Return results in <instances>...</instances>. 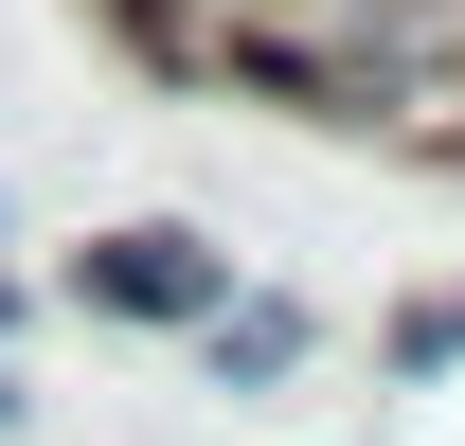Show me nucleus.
<instances>
[{
	"label": "nucleus",
	"mask_w": 465,
	"mask_h": 446,
	"mask_svg": "<svg viewBox=\"0 0 465 446\" xmlns=\"http://www.w3.org/2000/svg\"><path fill=\"white\" fill-rule=\"evenodd\" d=\"M197 375H215V393H287L304 375V304H287V286H232L215 322H197Z\"/></svg>",
	"instance_id": "obj_2"
},
{
	"label": "nucleus",
	"mask_w": 465,
	"mask_h": 446,
	"mask_svg": "<svg viewBox=\"0 0 465 446\" xmlns=\"http://www.w3.org/2000/svg\"><path fill=\"white\" fill-rule=\"evenodd\" d=\"M72 304H90V322H143V339H197V322L232 304V250L179 232V215H125V232L72 250Z\"/></svg>",
	"instance_id": "obj_1"
},
{
	"label": "nucleus",
	"mask_w": 465,
	"mask_h": 446,
	"mask_svg": "<svg viewBox=\"0 0 465 446\" xmlns=\"http://www.w3.org/2000/svg\"><path fill=\"white\" fill-rule=\"evenodd\" d=\"M376 357H394V375H465V286H430V304H411Z\"/></svg>",
	"instance_id": "obj_3"
},
{
	"label": "nucleus",
	"mask_w": 465,
	"mask_h": 446,
	"mask_svg": "<svg viewBox=\"0 0 465 446\" xmlns=\"http://www.w3.org/2000/svg\"><path fill=\"white\" fill-rule=\"evenodd\" d=\"M0 429H18V375H0Z\"/></svg>",
	"instance_id": "obj_4"
}]
</instances>
